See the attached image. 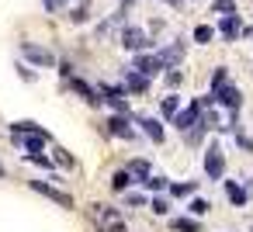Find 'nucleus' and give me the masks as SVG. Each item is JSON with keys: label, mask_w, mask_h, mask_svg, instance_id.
<instances>
[{"label": "nucleus", "mask_w": 253, "mask_h": 232, "mask_svg": "<svg viewBox=\"0 0 253 232\" xmlns=\"http://www.w3.org/2000/svg\"><path fill=\"white\" fill-rule=\"evenodd\" d=\"M167 191H170V201H173V197H194V191H198V180H184V184H170Z\"/></svg>", "instance_id": "aec40b11"}, {"label": "nucleus", "mask_w": 253, "mask_h": 232, "mask_svg": "<svg viewBox=\"0 0 253 232\" xmlns=\"http://www.w3.org/2000/svg\"><path fill=\"white\" fill-rule=\"evenodd\" d=\"M225 42H236L239 35H243V21H239V14H225L222 21H218V28H215Z\"/></svg>", "instance_id": "f8f14e48"}, {"label": "nucleus", "mask_w": 253, "mask_h": 232, "mask_svg": "<svg viewBox=\"0 0 253 232\" xmlns=\"http://www.w3.org/2000/svg\"><path fill=\"white\" fill-rule=\"evenodd\" d=\"M11 139H14V146L25 149V153H42V146L52 142V139H42V135H11Z\"/></svg>", "instance_id": "f3484780"}, {"label": "nucleus", "mask_w": 253, "mask_h": 232, "mask_svg": "<svg viewBox=\"0 0 253 232\" xmlns=\"http://www.w3.org/2000/svg\"><path fill=\"white\" fill-rule=\"evenodd\" d=\"M170 229L173 232H205L201 218H170Z\"/></svg>", "instance_id": "412c9836"}, {"label": "nucleus", "mask_w": 253, "mask_h": 232, "mask_svg": "<svg viewBox=\"0 0 253 232\" xmlns=\"http://www.w3.org/2000/svg\"><path fill=\"white\" fill-rule=\"evenodd\" d=\"M184 142H187L191 149H198V146L205 142V128H201V125H194L191 132H184Z\"/></svg>", "instance_id": "bb28decb"}, {"label": "nucleus", "mask_w": 253, "mask_h": 232, "mask_svg": "<svg viewBox=\"0 0 253 232\" xmlns=\"http://www.w3.org/2000/svg\"><path fill=\"white\" fill-rule=\"evenodd\" d=\"M125 204L128 208H146L149 197H146V191H132V194H125Z\"/></svg>", "instance_id": "c85d7f7f"}, {"label": "nucleus", "mask_w": 253, "mask_h": 232, "mask_svg": "<svg viewBox=\"0 0 253 232\" xmlns=\"http://www.w3.org/2000/svg\"><path fill=\"white\" fill-rule=\"evenodd\" d=\"M225 83H229V70H225V66H215V73H211V90H208V94L222 90Z\"/></svg>", "instance_id": "a878e982"}, {"label": "nucleus", "mask_w": 253, "mask_h": 232, "mask_svg": "<svg viewBox=\"0 0 253 232\" xmlns=\"http://www.w3.org/2000/svg\"><path fill=\"white\" fill-rule=\"evenodd\" d=\"M66 87H70L80 101H87L90 108H101V104H104V101H101V94H97V87H94V83H87V80H80V77H70V80H66Z\"/></svg>", "instance_id": "423d86ee"}, {"label": "nucleus", "mask_w": 253, "mask_h": 232, "mask_svg": "<svg viewBox=\"0 0 253 232\" xmlns=\"http://www.w3.org/2000/svg\"><path fill=\"white\" fill-rule=\"evenodd\" d=\"M177 111H180V97H177V94L170 90V94H167V97L160 101V115H163V118H173Z\"/></svg>", "instance_id": "4be33fe9"}, {"label": "nucleus", "mask_w": 253, "mask_h": 232, "mask_svg": "<svg viewBox=\"0 0 253 232\" xmlns=\"http://www.w3.org/2000/svg\"><path fill=\"white\" fill-rule=\"evenodd\" d=\"M205 177H208V180H222V177H225V153H222L218 142H211V146L205 149Z\"/></svg>", "instance_id": "7ed1b4c3"}, {"label": "nucleus", "mask_w": 253, "mask_h": 232, "mask_svg": "<svg viewBox=\"0 0 253 232\" xmlns=\"http://www.w3.org/2000/svg\"><path fill=\"white\" fill-rule=\"evenodd\" d=\"M132 177H135V184H142L146 177H149V170H153V163L146 159V156H135V159H128V166H125Z\"/></svg>", "instance_id": "a211bd4d"}, {"label": "nucleus", "mask_w": 253, "mask_h": 232, "mask_svg": "<svg viewBox=\"0 0 253 232\" xmlns=\"http://www.w3.org/2000/svg\"><path fill=\"white\" fill-rule=\"evenodd\" d=\"M32 184V191H39L42 197H49L52 204H59V208H73V197L66 194V191H59V187H52V184H45V180H28Z\"/></svg>", "instance_id": "6e6552de"}, {"label": "nucleus", "mask_w": 253, "mask_h": 232, "mask_svg": "<svg viewBox=\"0 0 253 232\" xmlns=\"http://www.w3.org/2000/svg\"><path fill=\"white\" fill-rule=\"evenodd\" d=\"M70 18H73V25H87V21H90V4H80Z\"/></svg>", "instance_id": "72a5a7b5"}, {"label": "nucleus", "mask_w": 253, "mask_h": 232, "mask_svg": "<svg viewBox=\"0 0 253 232\" xmlns=\"http://www.w3.org/2000/svg\"><path fill=\"white\" fill-rule=\"evenodd\" d=\"M187 211H191V218H205V215L211 211V204H208L205 197H191V201H187Z\"/></svg>", "instance_id": "393cba45"}, {"label": "nucleus", "mask_w": 253, "mask_h": 232, "mask_svg": "<svg viewBox=\"0 0 253 232\" xmlns=\"http://www.w3.org/2000/svg\"><path fill=\"white\" fill-rule=\"evenodd\" d=\"M132 184H135V177H132L128 170H115V173H111V194H125Z\"/></svg>", "instance_id": "6ab92c4d"}, {"label": "nucleus", "mask_w": 253, "mask_h": 232, "mask_svg": "<svg viewBox=\"0 0 253 232\" xmlns=\"http://www.w3.org/2000/svg\"><path fill=\"white\" fill-rule=\"evenodd\" d=\"M163 4H173V7H180V0H163Z\"/></svg>", "instance_id": "4c0bfd02"}, {"label": "nucleus", "mask_w": 253, "mask_h": 232, "mask_svg": "<svg viewBox=\"0 0 253 232\" xmlns=\"http://www.w3.org/2000/svg\"><path fill=\"white\" fill-rule=\"evenodd\" d=\"M243 35H250V39H253V25H250V28H243Z\"/></svg>", "instance_id": "e433bc0d"}, {"label": "nucleus", "mask_w": 253, "mask_h": 232, "mask_svg": "<svg viewBox=\"0 0 253 232\" xmlns=\"http://www.w3.org/2000/svg\"><path fill=\"white\" fill-rule=\"evenodd\" d=\"M211 11H215V14H222V18H225V14H236V0H215Z\"/></svg>", "instance_id": "473e14b6"}, {"label": "nucleus", "mask_w": 253, "mask_h": 232, "mask_svg": "<svg viewBox=\"0 0 253 232\" xmlns=\"http://www.w3.org/2000/svg\"><path fill=\"white\" fill-rule=\"evenodd\" d=\"M149 208H153L156 215H167V211H170V197H163V194H156V197H149Z\"/></svg>", "instance_id": "7c9ffc66"}, {"label": "nucleus", "mask_w": 253, "mask_h": 232, "mask_svg": "<svg viewBox=\"0 0 253 232\" xmlns=\"http://www.w3.org/2000/svg\"><path fill=\"white\" fill-rule=\"evenodd\" d=\"M184 56H187V42H184V39H173L170 45L160 49V59L167 63V70H177V66L184 63Z\"/></svg>", "instance_id": "1a4fd4ad"}, {"label": "nucleus", "mask_w": 253, "mask_h": 232, "mask_svg": "<svg viewBox=\"0 0 253 232\" xmlns=\"http://www.w3.org/2000/svg\"><path fill=\"white\" fill-rule=\"evenodd\" d=\"M142 187H146V191H153V194H163L170 184H167V177H160V173H149V177L142 180Z\"/></svg>", "instance_id": "b1692460"}, {"label": "nucleus", "mask_w": 253, "mask_h": 232, "mask_svg": "<svg viewBox=\"0 0 253 232\" xmlns=\"http://www.w3.org/2000/svg\"><path fill=\"white\" fill-rule=\"evenodd\" d=\"M163 80H167V90H177V87L184 83V73H180V70H167Z\"/></svg>", "instance_id": "c756f323"}, {"label": "nucleus", "mask_w": 253, "mask_h": 232, "mask_svg": "<svg viewBox=\"0 0 253 232\" xmlns=\"http://www.w3.org/2000/svg\"><path fill=\"white\" fill-rule=\"evenodd\" d=\"M232 139H236V146H239L243 153H253V135H246V132L239 128V132H232Z\"/></svg>", "instance_id": "2f4dec72"}, {"label": "nucleus", "mask_w": 253, "mask_h": 232, "mask_svg": "<svg viewBox=\"0 0 253 232\" xmlns=\"http://www.w3.org/2000/svg\"><path fill=\"white\" fill-rule=\"evenodd\" d=\"M191 39H194L198 45H208V42L215 39V28H211V25H194V32H191Z\"/></svg>", "instance_id": "5701e85b"}, {"label": "nucleus", "mask_w": 253, "mask_h": 232, "mask_svg": "<svg viewBox=\"0 0 253 232\" xmlns=\"http://www.w3.org/2000/svg\"><path fill=\"white\" fill-rule=\"evenodd\" d=\"M132 121L142 128V135H146L149 142H156V146L167 142V132H163V121H160V118H139V115H132Z\"/></svg>", "instance_id": "9d476101"}, {"label": "nucleus", "mask_w": 253, "mask_h": 232, "mask_svg": "<svg viewBox=\"0 0 253 232\" xmlns=\"http://www.w3.org/2000/svg\"><path fill=\"white\" fill-rule=\"evenodd\" d=\"M21 59H25V63H32V66H42V70L56 66V56H52L49 49L35 45V42H21Z\"/></svg>", "instance_id": "20e7f679"}, {"label": "nucleus", "mask_w": 253, "mask_h": 232, "mask_svg": "<svg viewBox=\"0 0 253 232\" xmlns=\"http://www.w3.org/2000/svg\"><path fill=\"white\" fill-rule=\"evenodd\" d=\"M222 191H225V197H229L232 208H246V201H250V191L246 187H239L236 180H222Z\"/></svg>", "instance_id": "ddd939ff"}, {"label": "nucleus", "mask_w": 253, "mask_h": 232, "mask_svg": "<svg viewBox=\"0 0 253 232\" xmlns=\"http://www.w3.org/2000/svg\"><path fill=\"white\" fill-rule=\"evenodd\" d=\"M42 4H45V11H49V14H59V11L66 7V0H42Z\"/></svg>", "instance_id": "c9c22d12"}, {"label": "nucleus", "mask_w": 253, "mask_h": 232, "mask_svg": "<svg viewBox=\"0 0 253 232\" xmlns=\"http://www.w3.org/2000/svg\"><path fill=\"white\" fill-rule=\"evenodd\" d=\"M211 97H215V104L225 108V111H239V108H243V94H239V87H232V83H225V87L215 90Z\"/></svg>", "instance_id": "9b49d317"}, {"label": "nucleus", "mask_w": 253, "mask_h": 232, "mask_svg": "<svg viewBox=\"0 0 253 232\" xmlns=\"http://www.w3.org/2000/svg\"><path fill=\"white\" fill-rule=\"evenodd\" d=\"M198 115H201V111H194V108H187V111H177V115L170 118V125H173V128L184 135V132H191V128L198 125Z\"/></svg>", "instance_id": "2eb2a0df"}, {"label": "nucleus", "mask_w": 253, "mask_h": 232, "mask_svg": "<svg viewBox=\"0 0 253 232\" xmlns=\"http://www.w3.org/2000/svg\"><path fill=\"white\" fill-rule=\"evenodd\" d=\"M90 211H94V218H97L104 229L122 222V208H111V204H90Z\"/></svg>", "instance_id": "4468645a"}, {"label": "nucleus", "mask_w": 253, "mask_h": 232, "mask_svg": "<svg viewBox=\"0 0 253 232\" xmlns=\"http://www.w3.org/2000/svg\"><path fill=\"white\" fill-rule=\"evenodd\" d=\"M14 70H18V77H21L25 83H35V80H39V73H35V70H28V63H18Z\"/></svg>", "instance_id": "f704fd0d"}, {"label": "nucleus", "mask_w": 253, "mask_h": 232, "mask_svg": "<svg viewBox=\"0 0 253 232\" xmlns=\"http://www.w3.org/2000/svg\"><path fill=\"white\" fill-rule=\"evenodd\" d=\"M132 125H135V121L125 118V115H111V118H108V132L118 135V139H125V142H135V139H139V128H132Z\"/></svg>", "instance_id": "0eeeda50"}, {"label": "nucleus", "mask_w": 253, "mask_h": 232, "mask_svg": "<svg viewBox=\"0 0 253 232\" xmlns=\"http://www.w3.org/2000/svg\"><path fill=\"white\" fill-rule=\"evenodd\" d=\"M149 77H142V73H135L132 66H125L122 70V87H125V94H135V97H142V94H149Z\"/></svg>", "instance_id": "39448f33"}, {"label": "nucleus", "mask_w": 253, "mask_h": 232, "mask_svg": "<svg viewBox=\"0 0 253 232\" xmlns=\"http://www.w3.org/2000/svg\"><path fill=\"white\" fill-rule=\"evenodd\" d=\"M7 128H11V135H42V139H52L39 121H11Z\"/></svg>", "instance_id": "dca6fc26"}, {"label": "nucleus", "mask_w": 253, "mask_h": 232, "mask_svg": "<svg viewBox=\"0 0 253 232\" xmlns=\"http://www.w3.org/2000/svg\"><path fill=\"white\" fill-rule=\"evenodd\" d=\"M52 166H77V159H73L66 149H59V146H56V149H52Z\"/></svg>", "instance_id": "cd10ccee"}, {"label": "nucleus", "mask_w": 253, "mask_h": 232, "mask_svg": "<svg viewBox=\"0 0 253 232\" xmlns=\"http://www.w3.org/2000/svg\"><path fill=\"white\" fill-rule=\"evenodd\" d=\"M118 42H122L128 52H153V42H149L146 28H139V25H125V28L118 32Z\"/></svg>", "instance_id": "f257e3e1"}, {"label": "nucleus", "mask_w": 253, "mask_h": 232, "mask_svg": "<svg viewBox=\"0 0 253 232\" xmlns=\"http://www.w3.org/2000/svg\"><path fill=\"white\" fill-rule=\"evenodd\" d=\"M132 70L153 80V77H160V73H167V63L160 59V52H135V63H132Z\"/></svg>", "instance_id": "f03ea898"}]
</instances>
